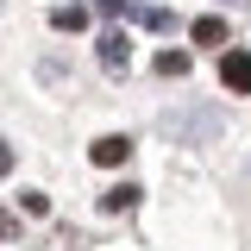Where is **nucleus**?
<instances>
[{
	"label": "nucleus",
	"instance_id": "1",
	"mask_svg": "<svg viewBox=\"0 0 251 251\" xmlns=\"http://www.w3.org/2000/svg\"><path fill=\"white\" fill-rule=\"evenodd\" d=\"M220 88L226 94H251V50H226L220 57Z\"/></svg>",
	"mask_w": 251,
	"mask_h": 251
},
{
	"label": "nucleus",
	"instance_id": "2",
	"mask_svg": "<svg viewBox=\"0 0 251 251\" xmlns=\"http://www.w3.org/2000/svg\"><path fill=\"white\" fill-rule=\"evenodd\" d=\"M94 163H100V170H120L126 157H132V138H126V132H107V138H94Z\"/></svg>",
	"mask_w": 251,
	"mask_h": 251
},
{
	"label": "nucleus",
	"instance_id": "3",
	"mask_svg": "<svg viewBox=\"0 0 251 251\" xmlns=\"http://www.w3.org/2000/svg\"><path fill=\"white\" fill-rule=\"evenodd\" d=\"M132 63V44H126V31L113 25V31H100V69H126Z\"/></svg>",
	"mask_w": 251,
	"mask_h": 251
},
{
	"label": "nucleus",
	"instance_id": "4",
	"mask_svg": "<svg viewBox=\"0 0 251 251\" xmlns=\"http://www.w3.org/2000/svg\"><path fill=\"white\" fill-rule=\"evenodd\" d=\"M132 207H138V188L132 182H113L107 195H100V214H132Z\"/></svg>",
	"mask_w": 251,
	"mask_h": 251
},
{
	"label": "nucleus",
	"instance_id": "5",
	"mask_svg": "<svg viewBox=\"0 0 251 251\" xmlns=\"http://www.w3.org/2000/svg\"><path fill=\"white\" fill-rule=\"evenodd\" d=\"M188 38H195V44H220V50H226V19L207 13V19H195V25H188Z\"/></svg>",
	"mask_w": 251,
	"mask_h": 251
},
{
	"label": "nucleus",
	"instance_id": "6",
	"mask_svg": "<svg viewBox=\"0 0 251 251\" xmlns=\"http://www.w3.org/2000/svg\"><path fill=\"white\" fill-rule=\"evenodd\" d=\"M50 25H57V31H82V25H88V6H57Z\"/></svg>",
	"mask_w": 251,
	"mask_h": 251
},
{
	"label": "nucleus",
	"instance_id": "7",
	"mask_svg": "<svg viewBox=\"0 0 251 251\" xmlns=\"http://www.w3.org/2000/svg\"><path fill=\"white\" fill-rule=\"evenodd\" d=\"M157 75H176V82H182L188 75V50H163V57H157Z\"/></svg>",
	"mask_w": 251,
	"mask_h": 251
},
{
	"label": "nucleus",
	"instance_id": "8",
	"mask_svg": "<svg viewBox=\"0 0 251 251\" xmlns=\"http://www.w3.org/2000/svg\"><path fill=\"white\" fill-rule=\"evenodd\" d=\"M138 19H145V25H151V31H170V25H176V13H170V6H145Z\"/></svg>",
	"mask_w": 251,
	"mask_h": 251
},
{
	"label": "nucleus",
	"instance_id": "9",
	"mask_svg": "<svg viewBox=\"0 0 251 251\" xmlns=\"http://www.w3.org/2000/svg\"><path fill=\"white\" fill-rule=\"evenodd\" d=\"M19 207H25L31 220H38V214H50V195H38V188H25V195H19Z\"/></svg>",
	"mask_w": 251,
	"mask_h": 251
},
{
	"label": "nucleus",
	"instance_id": "10",
	"mask_svg": "<svg viewBox=\"0 0 251 251\" xmlns=\"http://www.w3.org/2000/svg\"><path fill=\"white\" fill-rule=\"evenodd\" d=\"M100 13H107V19H138V6H132V0H100Z\"/></svg>",
	"mask_w": 251,
	"mask_h": 251
},
{
	"label": "nucleus",
	"instance_id": "11",
	"mask_svg": "<svg viewBox=\"0 0 251 251\" xmlns=\"http://www.w3.org/2000/svg\"><path fill=\"white\" fill-rule=\"evenodd\" d=\"M0 239H19V220L13 214H0Z\"/></svg>",
	"mask_w": 251,
	"mask_h": 251
},
{
	"label": "nucleus",
	"instance_id": "12",
	"mask_svg": "<svg viewBox=\"0 0 251 251\" xmlns=\"http://www.w3.org/2000/svg\"><path fill=\"white\" fill-rule=\"evenodd\" d=\"M0 176H13V145L0 138Z\"/></svg>",
	"mask_w": 251,
	"mask_h": 251
}]
</instances>
